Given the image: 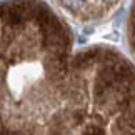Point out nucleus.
<instances>
[{"label": "nucleus", "instance_id": "nucleus-1", "mask_svg": "<svg viewBox=\"0 0 135 135\" xmlns=\"http://www.w3.org/2000/svg\"><path fill=\"white\" fill-rule=\"evenodd\" d=\"M0 133H135V64L75 47L45 0H0Z\"/></svg>", "mask_w": 135, "mask_h": 135}, {"label": "nucleus", "instance_id": "nucleus-2", "mask_svg": "<svg viewBox=\"0 0 135 135\" xmlns=\"http://www.w3.org/2000/svg\"><path fill=\"white\" fill-rule=\"evenodd\" d=\"M125 0H50L65 18L80 25H95L107 20Z\"/></svg>", "mask_w": 135, "mask_h": 135}, {"label": "nucleus", "instance_id": "nucleus-3", "mask_svg": "<svg viewBox=\"0 0 135 135\" xmlns=\"http://www.w3.org/2000/svg\"><path fill=\"white\" fill-rule=\"evenodd\" d=\"M125 42H127V49H128V54H130V59L135 64V0H132L130 10H128V15H127Z\"/></svg>", "mask_w": 135, "mask_h": 135}]
</instances>
